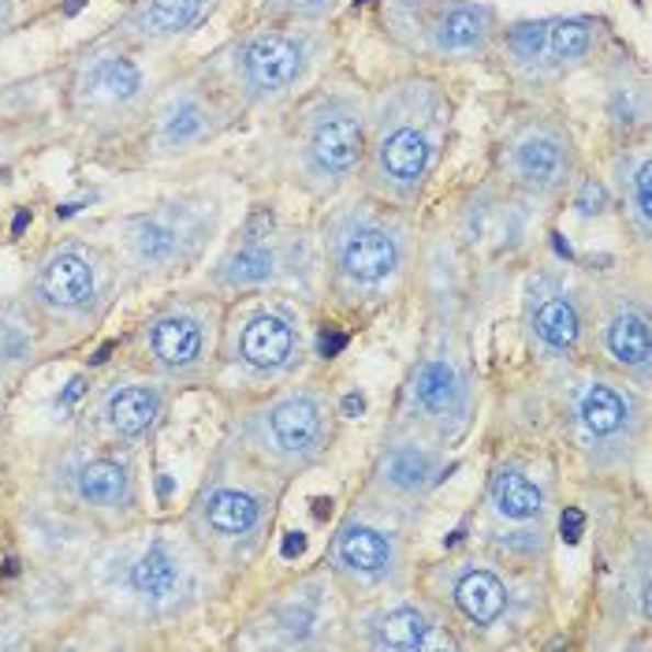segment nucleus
<instances>
[{
    "label": "nucleus",
    "instance_id": "obj_1",
    "mask_svg": "<svg viewBox=\"0 0 652 652\" xmlns=\"http://www.w3.org/2000/svg\"><path fill=\"white\" fill-rule=\"evenodd\" d=\"M302 49L283 34H258L243 49V75L258 93H280L299 79Z\"/></svg>",
    "mask_w": 652,
    "mask_h": 652
},
{
    "label": "nucleus",
    "instance_id": "obj_2",
    "mask_svg": "<svg viewBox=\"0 0 652 652\" xmlns=\"http://www.w3.org/2000/svg\"><path fill=\"white\" fill-rule=\"evenodd\" d=\"M358 154H362V124L351 112H328L317 120L314 138H310V160L325 176H344L355 168Z\"/></svg>",
    "mask_w": 652,
    "mask_h": 652
},
{
    "label": "nucleus",
    "instance_id": "obj_3",
    "mask_svg": "<svg viewBox=\"0 0 652 652\" xmlns=\"http://www.w3.org/2000/svg\"><path fill=\"white\" fill-rule=\"evenodd\" d=\"M339 261H344V272L355 280L376 283L384 280L400 261V250H395V239L381 228H358L347 235L344 250H339Z\"/></svg>",
    "mask_w": 652,
    "mask_h": 652
},
{
    "label": "nucleus",
    "instance_id": "obj_4",
    "mask_svg": "<svg viewBox=\"0 0 652 652\" xmlns=\"http://www.w3.org/2000/svg\"><path fill=\"white\" fill-rule=\"evenodd\" d=\"M269 432H272V440H277V448L288 451V456H306V451H314V443L321 440L317 403L306 400V395L277 403L269 414Z\"/></svg>",
    "mask_w": 652,
    "mask_h": 652
},
{
    "label": "nucleus",
    "instance_id": "obj_5",
    "mask_svg": "<svg viewBox=\"0 0 652 652\" xmlns=\"http://www.w3.org/2000/svg\"><path fill=\"white\" fill-rule=\"evenodd\" d=\"M42 295L53 302V306L75 310V306H87L93 299V269L82 254L64 250L49 258L42 272Z\"/></svg>",
    "mask_w": 652,
    "mask_h": 652
},
{
    "label": "nucleus",
    "instance_id": "obj_6",
    "mask_svg": "<svg viewBox=\"0 0 652 652\" xmlns=\"http://www.w3.org/2000/svg\"><path fill=\"white\" fill-rule=\"evenodd\" d=\"M295 351V328L277 314H261L243 328V358L254 370H280Z\"/></svg>",
    "mask_w": 652,
    "mask_h": 652
},
{
    "label": "nucleus",
    "instance_id": "obj_7",
    "mask_svg": "<svg viewBox=\"0 0 652 652\" xmlns=\"http://www.w3.org/2000/svg\"><path fill=\"white\" fill-rule=\"evenodd\" d=\"M429 160H432L429 138L414 127L392 131V135L381 142V168L395 183H418V179L429 172Z\"/></svg>",
    "mask_w": 652,
    "mask_h": 652
},
{
    "label": "nucleus",
    "instance_id": "obj_8",
    "mask_svg": "<svg viewBox=\"0 0 652 652\" xmlns=\"http://www.w3.org/2000/svg\"><path fill=\"white\" fill-rule=\"evenodd\" d=\"M336 555H339V563L351 566V571H358V574H384L392 563V544L384 541L376 529L351 526V529L339 533Z\"/></svg>",
    "mask_w": 652,
    "mask_h": 652
},
{
    "label": "nucleus",
    "instance_id": "obj_9",
    "mask_svg": "<svg viewBox=\"0 0 652 652\" xmlns=\"http://www.w3.org/2000/svg\"><path fill=\"white\" fill-rule=\"evenodd\" d=\"M149 344H154V355L160 362L179 370V366H191L202 355V328L191 317H165L154 325Z\"/></svg>",
    "mask_w": 652,
    "mask_h": 652
},
{
    "label": "nucleus",
    "instance_id": "obj_10",
    "mask_svg": "<svg viewBox=\"0 0 652 652\" xmlns=\"http://www.w3.org/2000/svg\"><path fill=\"white\" fill-rule=\"evenodd\" d=\"M456 597H459V608L466 611L474 622H481V627L496 622L499 616H504V608H507L504 585H499L496 574H488V571H470L466 578L459 582Z\"/></svg>",
    "mask_w": 652,
    "mask_h": 652
},
{
    "label": "nucleus",
    "instance_id": "obj_11",
    "mask_svg": "<svg viewBox=\"0 0 652 652\" xmlns=\"http://www.w3.org/2000/svg\"><path fill=\"white\" fill-rule=\"evenodd\" d=\"M485 26H488V12L470 4H456L440 15L437 23V49L440 53H470L485 42Z\"/></svg>",
    "mask_w": 652,
    "mask_h": 652
},
{
    "label": "nucleus",
    "instance_id": "obj_12",
    "mask_svg": "<svg viewBox=\"0 0 652 652\" xmlns=\"http://www.w3.org/2000/svg\"><path fill=\"white\" fill-rule=\"evenodd\" d=\"M105 414L112 421V429H120L124 437H138L149 425L157 421L160 414V400L149 389H120L109 395Z\"/></svg>",
    "mask_w": 652,
    "mask_h": 652
},
{
    "label": "nucleus",
    "instance_id": "obj_13",
    "mask_svg": "<svg viewBox=\"0 0 652 652\" xmlns=\"http://www.w3.org/2000/svg\"><path fill=\"white\" fill-rule=\"evenodd\" d=\"M131 585L149 600H165L179 589V563L172 560L165 544H149L142 560L131 571Z\"/></svg>",
    "mask_w": 652,
    "mask_h": 652
},
{
    "label": "nucleus",
    "instance_id": "obj_14",
    "mask_svg": "<svg viewBox=\"0 0 652 652\" xmlns=\"http://www.w3.org/2000/svg\"><path fill=\"white\" fill-rule=\"evenodd\" d=\"M414 400H418L429 414L456 411L462 400L459 373L448 362H425L418 376H414Z\"/></svg>",
    "mask_w": 652,
    "mask_h": 652
},
{
    "label": "nucleus",
    "instance_id": "obj_15",
    "mask_svg": "<svg viewBox=\"0 0 652 652\" xmlns=\"http://www.w3.org/2000/svg\"><path fill=\"white\" fill-rule=\"evenodd\" d=\"M533 328L552 351H571L582 336V321L571 299H544L533 314Z\"/></svg>",
    "mask_w": 652,
    "mask_h": 652
},
{
    "label": "nucleus",
    "instance_id": "obj_16",
    "mask_svg": "<svg viewBox=\"0 0 652 652\" xmlns=\"http://www.w3.org/2000/svg\"><path fill=\"white\" fill-rule=\"evenodd\" d=\"M515 165H518V172H522L533 187H552L555 179L563 176L566 154H563V146L555 138L533 135V138H526L522 146H518Z\"/></svg>",
    "mask_w": 652,
    "mask_h": 652
},
{
    "label": "nucleus",
    "instance_id": "obj_17",
    "mask_svg": "<svg viewBox=\"0 0 652 652\" xmlns=\"http://www.w3.org/2000/svg\"><path fill=\"white\" fill-rule=\"evenodd\" d=\"M578 418L585 429L597 432V437H611V432H619L622 421H627V403H622V395L616 389H608V384H593L578 400Z\"/></svg>",
    "mask_w": 652,
    "mask_h": 652
},
{
    "label": "nucleus",
    "instance_id": "obj_18",
    "mask_svg": "<svg viewBox=\"0 0 652 652\" xmlns=\"http://www.w3.org/2000/svg\"><path fill=\"white\" fill-rule=\"evenodd\" d=\"M127 470L120 462L98 459L79 470V496L93 507H116L120 499H127Z\"/></svg>",
    "mask_w": 652,
    "mask_h": 652
},
{
    "label": "nucleus",
    "instance_id": "obj_19",
    "mask_svg": "<svg viewBox=\"0 0 652 652\" xmlns=\"http://www.w3.org/2000/svg\"><path fill=\"white\" fill-rule=\"evenodd\" d=\"M493 499H496V512L504 518H512V522H529V518L541 515V504H544L541 488H537L529 477L515 474V470H507V474L496 477Z\"/></svg>",
    "mask_w": 652,
    "mask_h": 652
},
{
    "label": "nucleus",
    "instance_id": "obj_20",
    "mask_svg": "<svg viewBox=\"0 0 652 652\" xmlns=\"http://www.w3.org/2000/svg\"><path fill=\"white\" fill-rule=\"evenodd\" d=\"M258 499L247 493H235V488H221V493L210 496V507H205V518H210L213 529L221 533H247V529L258 526Z\"/></svg>",
    "mask_w": 652,
    "mask_h": 652
},
{
    "label": "nucleus",
    "instance_id": "obj_21",
    "mask_svg": "<svg viewBox=\"0 0 652 652\" xmlns=\"http://www.w3.org/2000/svg\"><path fill=\"white\" fill-rule=\"evenodd\" d=\"M608 351L619 358L622 366H645L649 362V321L634 314V310H627V314H619L616 321L608 325Z\"/></svg>",
    "mask_w": 652,
    "mask_h": 652
},
{
    "label": "nucleus",
    "instance_id": "obj_22",
    "mask_svg": "<svg viewBox=\"0 0 652 652\" xmlns=\"http://www.w3.org/2000/svg\"><path fill=\"white\" fill-rule=\"evenodd\" d=\"M205 8H210V0H154L138 15V26L146 34H179L194 26L205 15Z\"/></svg>",
    "mask_w": 652,
    "mask_h": 652
},
{
    "label": "nucleus",
    "instance_id": "obj_23",
    "mask_svg": "<svg viewBox=\"0 0 652 652\" xmlns=\"http://www.w3.org/2000/svg\"><path fill=\"white\" fill-rule=\"evenodd\" d=\"M142 87V75L124 56H109L90 71V93L101 101H131Z\"/></svg>",
    "mask_w": 652,
    "mask_h": 652
},
{
    "label": "nucleus",
    "instance_id": "obj_24",
    "mask_svg": "<svg viewBox=\"0 0 652 652\" xmlns=\"http://www.w3.org/2000/svg\"><path fill=\"white\" fill-rule=\"evenodd\" d=\"M376 641L384 649H421L429 645V622L414 608H395L376 622Z\"/></svg>",
    "mask_w": 652,
    "mask_h": 652
},
{
    "label": "nucleus",
    "instance_id": "obj_25",
    "mask_svg": "<svg viewBox=\"0 0 652 652\" xmlns=\"http://www.w3.org/2000/svg\"><path fill=\"white\" fill-rule=\"evenodd\" d=\"M272 269H277L272 250L261 247V243H247V247H239L228 261H224V280L247 288V283H265L272 277Z\"/></svg>",
    "mask_w": 652,
    "mask_h": 652
},
{
    "label": "nucleus",
    "instance_id": "obj_26",
    "mask_svg": "<svg viewBox=\"0 0 652 652\" xmlns=\"http://www.w3.org/2000/svg\"><path fill=\"white\" fill-rule=\"evenodd\" d=\"M429 456H421V451L414 448H400L395 456L389 459V481L395 488H403V493H414V488L425 485V477H429Z\"/></svg>",
    "mask_w": 652,
    "mask_h": 652
},
{
    "label": "nucleus",
    "instance_id": "obj_27",
    "mask_svg": "<svg viewBox=\"0 0 652 652\" xmlns=\"http://www.w3.org/2000/svg\"><path fill=\"white\" fill-rule=\"evenodd\" d=\"M548 45L560 60H578V56L589 49V26L578 23V19H563V23L548 26Z\"/></svg>",
    "mask_w": 652,
    "mask_h": 652
},
{
    "label": "nucleus",
    "instance_id": "obj_28",
    "mask_svg": "<svg viewBox=\"0 0 652 652\" xmlns=\"http://www.w3.org/2000/svg\"><path fill=\"white\" fill-rule=\"evenodd\" d=\"M202 127H205V112L198 109L194 101H179L165 120V138L168 142H187V138H194Z\"/></svg>",
    "mask_w": 652,
    "mask_h": 652
},
{
    "label": "nucleus",
    "instance_id": "obj_29",
    "mask_svg": "<svg viewBox=\"0 0 652 652\" xmlns=\"http://www.w3.org/2000/svg\"><path fill=\"white\" fill-rule=\"evenodd\" d=\"M138 254L146 261H160V258H168V254L176 250V235L165 228V224H157V221H142L138 224Z\"/></svg>",
    "mask_w": 652,
    "mask_h": 652
},
{
    "label": "nucleus",
    "instance_id": "obj_30",
    "mask_svg": "<svg viewBox=\"0 0 652 652\" xmlns=\"http://www.w3.org/2000/svg\"><path fill=\"white\" fill-rule=\"evenodd\" d=\"M548 45V23H518L512 31V49L518 60H537Z\"/></svg>",
    "mask_w": 652,
    "mask_h": 652
},
{
    "label": "nucleus",
    "instance_id": "obj_31",
    "mask_svg": "<svg viewBox=\"0 0 652 652\" xmlns=\"http://www.w3.org/2000/svg\"><path fill=\"white\" fill-rule=\"evenodd\" d=\"M649 183H652L649 160H641L638 172H634V179H630V198H634V213H638V224H641V228H649V210H652Z\"/></svg>",
    "mask_w": 652,
    "mask_h": 652
},
{
    "label": "nucleus",
    "instance_id": "obj_32",
    "mask_svg": "<svg viewBox=\"0 0 652 652\" xmlns=\"http://www.w3.org/2000/svg\"><path fill=\"white\" fill-rule=\"evenodd\" d=\"M604 202H608V194H604V187L597 183V179H589V183L582 187V194H578V213H582V216L600 213V210H604Z\"/></svg>",
    "mask_w": 652,
    "mask_h": 652
},
{
    "label": "nucleus",
    "instance_id": "obj_33",
    "mask_svg": "<svg viewBox=\"0 0 652 652\" xmlns=\"http://www.w3.org/2000/svg\"><path fill=\"white\" fill-rule=\"evenodd\" d=\"M582 526H585V518H582V512H574V507H566L563 512V518H560V529H563V537L566 541H578L582 537Z\"/></svg>",
    "mask_w": 652,
    "mask_h": 652
},
{
    "label": "nucleus",
    "instance_id": "obj_34",
    "mask_svg": "<svg viewBox=\"0 0 652 652\" xmlns=\"http://www.w3.org/2000/svg\"><path fill=\"white\" fill-rule=\"evenodd\" d=\"M302 552H306V533L283 537V555H288V560H295V555H302Z\"/></svg>",
    "mask_w": 652,
    "mask_h": 652
},
{
    "label": "nucleus",
    "instance_id": "obj_35",
    "mask_svg": "<svg viewBox=\"0 0 652 652\" xmlns=\"http://www.w3.org/2000/svg\"><path fill=\"white\" fill-rule=\"evenodd\" d=\"M344 344H347V339L339 336V333H325V336H321V355L333 358V355L344 351Z\"/></svg>",
    "mask_w": 652,
    "mask_h": 652
},
{
    "label": "nucleus",
    "instance_id": "obj_36",
    "mask_svg": "<svg viewBox=\"0 0 652 652\" xmlns=\"http://www.w3.org/2000/svg\"><path fill=\"white\" fill-rule=\"evenodd\" d=\"M82 392H87V381L82 376H75V381L64 389V395H60V406H71V403H79L82 400Z\"/></svg>",
    "mask_w": 652,
    "mask_h": 652
},
{
    "label": "nucleus",
    "instance_id": "obj_37",
    "mask_svg": "<svg viewBox=\"0 0 652 652\" xmlns=\"http://www.w3.org/2000/svg\"><path fill=\"white\" fill-rule=\"evenodd\" d=\"M362 411H366V400H362V395H347V400H344V414H347V418H358Z\"/></svg>",
    "mask_w": 652,
    "mask_h": 652
},
{
    "label": "nucleus",
    "instance_id": "obj_38",
    "mask_svg": "<svg viewBox=\"0 0 652 652\" xmlns=\"http://www.w3.org/2000/svg\"><path fill=\"white\" fill-rule=\"evenodd\" d=\"M157 493H160V496H168V493H172V477H168V474L160 477V481H157Z\"/></svg>",
    "mask_w": 652,
    "mask_h": 652
},
{
    "label": "nucleus",
    "instance_id": "obj_39",
    "mask_svg": "<svg viewBox=\"0 0 652 652\" xmlns=\"http://www.w3.org/2000/svg\"><path fill=\"white\" fill-rule=\"evenodd\" d=\"M26 221H31V216H26V213H19V216H15V224H12V232H15V235L23 232V228H26Z\"/></svg>",
    "mask_w": 652,
    "mask_h": 652
},
{
    "label": "nucleus",
    "instance_id": "obj_40",
    "mask_svg": "<svg viewBox=\"0 0 652 652\" xmlns=\"http://www.w3.org/2000/svg\"><path fill=\"white\" fill-rule=\"evenodd\" d=\"M79 8H82V0H71V4L64 8V12H68V15H75V12H79Z\"/></svg>",
    "mask_w": 652,
    "mask_h": 652
}]
</instances>
